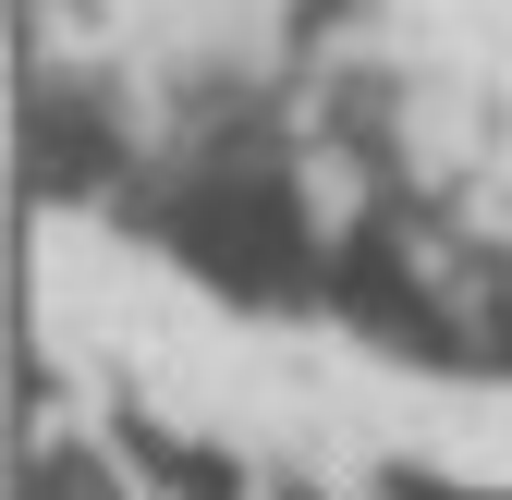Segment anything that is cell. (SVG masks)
Masks as SVG:
<instances>
[{
    "instance_id": "1",
    "label": "cell",
    "mask_w": 512,
    "mask_h": 500,
    "mask_svg": "<svg viewBox=\"0 0 512 500\" xmlns=\"http://www.w3.org/2000/svg\"><path fill=\"white\" fill-rule=\"evenodd\" d=\"M122 220L232 305H317V281H330V232H317V208H305V183H293L269 122L183 135L171 159H147L122 183Z\"/></svg>"
},
{
    "instance_id": "2",
    "label": "cell",
    "mask_w": 512,
    "mask_h": 500,
    "mask_svg": "<svg viewBox=\"0 0 512 500\" xmlns=\"http://www.w3.org/2000/svg\"><path fill=\"white\" fill-rule=\"evenodd\" d=\"M317 305H330L342 330H366L378 354H403V366H476L464 281H439V269L415 257L391 220H354V232H330V281H317Z\"/></svg>"
},
{
    "instance_id": "4",
    "label": "cell",
    "mask_w": 512,
    "mask_h": 500,
    "mask_svg": "<svg viewBox=\"0 0 512 500\" xmlns=\"http://www.w3.org/2000/svg\"><path fill=\"white\" fill-rule=\"evenodd\" d=\"M122 476H135V500H256V476L220 440H183L159 415H122Z\"/></svg>"
},
{
    "instance_id": "3",
    "label": "cell",
    "mask_w": 512,
    "mask_h": 500,
    "mask_svg": "<svg viewBox=\"0 0 512 500\" xmlns=\"http://www.w3.org/2000/svg\"><path fill=\"white\" fill-rule=\"evenodd\" d=\"M147 159L122 147V122H110V98L98 86H74V74H25V183L61 208V196H110L122 208V183H135Z\"/></svg>"
},
{
    "instance_id": "5",
    "label": "cell",
    "mask_w": 512,
    "mask_h": 500,
    "mask_svg": "<svg viewBox=\"0 0 512 500\" xmlns=\"http://www.w3.org/2000/svg\"><path fill=\"white\" fill-rule=\"evenodd\" d=\"M25 500H135V476H110L98 452H74V440H61V452H37Z\"/></svg>"
}]
</instances>
